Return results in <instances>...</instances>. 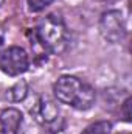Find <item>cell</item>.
I'll return each mask as SVG.
<instances>
[{"label": "cell", "mask_w": 132, "mask_h": 134, "mask_svg": "<svg viewBox=\"0 0 132 134\" xmlns=\"http://www.w3.org/2000/svg\"><path fill=\"white\" fill-rule=\"evenodd\" d=\"M28 94V86L25 81H17L13 87L6 91V97L11 101H22Z\"/></svg>", "instance_id": "52a82bcc"}, {"label": "cell", "mask_w": 132, "mask_h": 134, "mask_svg": "<svg viewBox=\"0 0 132 134\" xmlns=\"http://www.w3.org/2000/svg\"><path fill=\"white\" fill-rule=\"evenodd\" d=\"M30 67L28 53L17 45L8 47L0 53V70L8 76H19Z\"/></svg>", "instance_id": "3957f363"}, {"label": "cell", "mask_w": 132, "mask_h": 134, "mask_svg": "<svg viewBox=\"0 0 132 134\" xmlns=\"http://www.w3.org/2000/svg\"><path fill=\"white\" fill-rule=\"evenodd\" d=\"M31 115L40 125H53L59 119V109L55 101L48 98H39L31 108Z\"/></svg>", "instance_id": "5b68a950"}, {"label": "cell", "mask_w": 132, "mask_h": 134, "mask_svg": "<svg viewBox=\"0 0 132 134\" xmlns=\"http://www.w3.org/2000/svg\"><path fill=\"white\" fill-rule=\"evenodd\" d=\"M23 115L17 108H8L0 112V134H19Z\"/></svg>", "instance_id": "8992f818"}, {"label": "cell", "mask_w": 132, "mask_h": 134, "mask_svg": "<svg viewBox=\"0 0 132 134\" xmlns=\"http://www.w3.org/2000/svg\"><path fill=\"white\" fill-rule=\"evenodd\" d=\"M27 3H28V9L31 13H40L47 6H50L53 3V0H27Z\"/></svg>", "instance_id": "9c48e42d"}, {"label": "cell", "mask_w": 132, "mask_h": 134, "mask_svg": "<svg viewBox=\"0 0 132 134\" xmlns=\"http://www.w3.org/2000/svg\"><path fill=\"white\" fill-rule=\"evenodd\" d=\"M33 33L47 53L59 55L65 50L68 31L61 16H56V14L45 16L44 19H40L37 28Z\"/></svg>", "instance_id": "7a4b0ae2"}, {"label": "cell", "mask_w": 132, "mask_h": 134, "mask_svg": "<svg viewBox=\"0 0 132 134\" xmlns=\"http://www.w3.org/2000/svg\"><path fill=\"white\" fill-rule=\"evenodd\" d=\"M129 108H131V98L128 97L124 103H123V112H124V120L129 122L131 120V112H129Z\"/></svg>", "instance_id": "30bf717a"}, {"label": "cell", "mask_w": 132, "mask_h": 134, "mask_svg": "<svg viewBox=\"0 0 132 134\" xmlns=\"http://www.w3.org/2000/svg\"><path fill=\"white\" fill-rule=\"evenodd\" d=\"M110 131H112V123L107 120H101L89 125L81 134H110Z\"/></svg>", "instance_id": "ba28073f"}, {"label": "cell", "mask_w": 132, "mask_h": 134, "mask_svg": "<svg viewBox=\"0 0 132 134\" xmlns=\"http://www.w3.org/2000/svg\"><path fill=\"white\" fill-rule=\"evenodd\" d=\"M99 33L110 44L123 41L126 36V24L123 14L117 9L106 11L99 19Z\"/></svg>", "instance_id": "277c9868"}, {"label": "cell", "mask_w": 132, "mask_h": 134, "mask_svg": "<svg viewBox=\"0 0 132 134\" xmlns=\"http://www.w3.org/2000/svg\"><path fill=\"white\" fill-rule=\"evenodd\" d=\"M3 42H5V33H3V30H2V27H0V50H2V47H3Z\"/></svg>", "instance_id": "8fae6325"}, {"label": "cell", "mask_w": 132, "mask_h": 134, "mask_svg": "<svg viewBox=\"0 0 132 134\" xmlns=\"http://www.w3.org/2000/svg\"><path fill=\"white\" fill-rule=\"evenodd\" d=\"M2 3H3V0H0V5H2Z\"/></svg>", "instance_id": "7c38bea8"}, {"label": "cell", "mask_w": 132, "mask_h": 134, "mask_svg": "<svg viewBox=\"0 0 132 134\" xmlns=\"http://www.w3.org/2000/svg\"><path fill=\"white\" fill-rule=\"evenodd\" d=\"M56 100L78 111H87L97 100L95 89L73 75H62L53 84Z\"/></svg>", "instance_id": "6da1fadb"}]
</instances>
